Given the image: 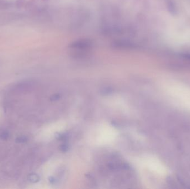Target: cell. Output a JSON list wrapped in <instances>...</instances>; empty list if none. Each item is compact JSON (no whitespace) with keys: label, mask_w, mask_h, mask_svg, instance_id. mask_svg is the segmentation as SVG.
I'll use <instances>...</instances> for the list:
<instances>
[{"label":"cell","mask_w":190,"mask_h":189,"mask_svg":"<svg viewBox=\"0 0 190 189\" xmlns=\"http://www.w3.org/2000/svg\"><path fill=\"white\" fill-rule=\"evenodd\" d=\"M27 137L25 136H20L17 137L16 139V141L19 143H24L27 141Z\"/></svg>","instance_id":"obj_3"},{"label":"cell","mask_w":190,"mask_h":189,"mask_svg":"<svg viewBox=\"0 0 190 189\" xmlns=\"http://www.w3.org/2000/svg\"><path fill=\"white\" fill-rule=\"evenodd\" d=\"M181 56L186 58V59H189L190 60V53H182L181 54Z\"/></svg>","instance_id":"obj_5"},{"label":"cell","mask_w":190,"mask_h":189,"mask_svg":"<svg viewBox=\"0 0 190 189\" xmlns=\"http://www.w3.org/2000/svg\"><path fill=\"white\" fill-rule=\"evenodd\" d=\"M166 7L169 13L176 15L177 13V6L175 2L172 0H166Z\"/></svg>","instance_id":"obj_1"},{"label":"cell","mask_w":190,"mask_h":189,"mask_svg":"<svg viewBox=\"0 0 190 189\" xmlns=\"http://www.w3.org/2000/svg\"><path fill=\"white\" fill-rule=\"evenodd\" d=\"M29 180L32 182H36L39 180V177L35 174H32L29 176Z\"/></svg>","instance_id":"obj_2"},{"label":"cell","mask_w":190,"mask_h":189,"mask_svg":"<svg viewBox=\"0 0 190 189\" xmlns=\"http://www.w3.org/2000/svg\"><path fill=\"white\" fill-rule=\"evenodd\" d=\"M9 137V134L7 132H3L0 134V138L3 140H7Z\"/></svg>","instance_id":"obj_4"}]
</instances>
